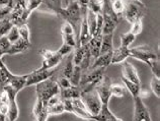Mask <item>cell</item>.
I'll list each match as a JSON object with an SVG mask.
<instances>
[{"label": "cell", "mask_w": 160, "mask_h": 121, "mask_svg": "<svg viewBox=\"0 0 160 121\" xmlns=\"http://www.w3.org/2000/svg\"><path fill=\"white\" fill-rule=\"evenodd\" d=\"M55 72L56 69H44L42 67L33 70L32 72L26 74V87L36 86L46 80H49L53 77Z\"/></svg>", "instance_id": "8"}, {"label": "cell", "mask_w": 160, "mask_h": 121, "mask_svg": "<svg viewBox=\"0 0 160 121\" xmlns=\"http://www.w3.org/2000/svg\"><path fill=\"white\" fill-rule=\"evenodd\" d=\"M36 93L37 99L43 102L45 107H47L49 100L54 96L60 94V87H59L58 82L51 77L36 85Z\"/></svg>", "instance_id": "3"}, {"label": "cell", "mask_w": 160, "mask_h": 121, "mask_svg": "<svg viewBox=\"0 0 160 121\" xmlns=\"http://www.w3.org/2000/svg\"><path fill=\"white\" fill-rule=\"evenodd\" d=\"M12 7L7 5H3V6H0V19H4V18H7L8 15L10 14Z\"/></svg>", "instance_id": "44"}, {"label": "cell", "mask_w": 160, "mask_h": 121, "mask_svg": "<svg viewBox=\"0 0 160 121\" xmlns=\"http://www.w3.org/2000/svg\"><path fill=\"white\" fill-rule=\"evenodd\" d=\"M112 8L113 12L119 16H122L125 8V0H112Z\"/></svg>", "instance_id": "35"}, {"label": "cell", "mask_w": 160, "mask_h": 121, "mask_svg": "<svg viewBox=\"0 0 160 121\" xmlns=\"http://www.w3.org/2000/svg\"><path fill=\"white\" fill-rule=\"evenodd\" d=\"M86 22H87L88 30H89V33L92 37L94 35L96 30V13L91 9H89V8L86 9Z\"/></svg>", "instance_id": "25"}, {"label": "cell", "mask_w": 160, "mask_h": 121, "mask_svg": "<svg viewBox=\"0 0 160 121\" xmlns=\"http://www.w3.org/2000/svg\"><path fill=\"white\" fill-rule=\"evenodd\" d=\"M81 73H82V69L80 68V66L79 65H74L73 72H72V74H71V76L69 78L71 85L75 86V87L79 86L80 78H81Z\"/></svg>", "instance_id": "32"}, {"label": "cell", "mask_w": 160, "mask_h": 121, "mask_svg": "<svg viewBox=\"0 0 160 121\" xmlns=\"http://www.w3.org/2000/svg\"><path fill=\"white\" fill-rule=\"evenodd\" d=\"M6 37H7V39L9 40V42H10L11 44L14 43V42H16L20 38L19 32H18V28L16 27V26H13V27L11 28V30L8 32V34L6 35Z\"/></svg>", "instance_id": "40"}, {"label": "cell", "mask_w": 160, "mask_h": 121, "mask_svg": "<svg viewBox=\"0 0 160 121\" xmlns=\"http://www.w3.org/2000/svg\"><path fill=\"white\" fill-rule=\"evenodd\" d=\"M103 0H89L87 8H89L95 13H100L102 11Z\"/></svg>", "instance_id": "36"}, {"label": "cell", "mask_w": 160, "mask_h": 121, "mask_svg": "<svg viewBox=\"0 0 160 121\" xmlns=\"http://www.w3.org/2000/svg\"><path fill=\"white\" fill-rule=\"evenodd\" d=\"M150 89L152 93L159 99L160 98V80L159 77L153 76L150 82Z\"/></svg>", "instance_id": "38"}, {"label": "cell", "mask_w": 160, "mask_h": 121, "mask_svg": "<svg viewBox=\"0 0 160 121\" xmlns=\"http://www.w3.org/2000/svg\"><path fill=\"white\" fill-rule=\"evenodd\" d=\"M24 1H26V2H28V1H29V0H24Z\"/></svg>", "instance_id": "55"}, {"label": "cell", "mask_w": 160, "mask_h": 121, "mask_svg": "<svg viewBox=\"0 0 160 121\" xmlns=\"http://www.w3.org/2000/svg\"><path fill=\"white\" fill-rule=\"evenodd\" d=\"M14 74L9 71V69L7 68V66L4 64L2 61V58L0 59V87H3L9 83L10 80L13 77Z\"/></svg>", "instance_id": "19"}, {"label": "cell", "mask_w": 160, "mask_h": 121, "mask_svg": "<svg viewBox=\"0 0 160 121\" xmlns=\"http://www.w3.org/2000/svg\"><path fill=\"white\" fill-rule=\"evenodd\" d=\"M48 117H49V116H48V113H47V109H44L39 115L36 116L35 121H47Z\"/></svg>", "instance_id": "48"}, {"label": "cell", "mask_w": 160, "mask_h": 121, "mask_svg": "<svg viewBox=\"0 0 160 121\" xmlns=\"http://www.w3.org/2000/svg\"><path fill=\"white\" fill-rule=\"evenodd\" d=\"M123 77L132 82L138 83V85H140L141 82L137 69L135 68V66L132 63H130L128 61L123 62Z\"/></svg>", "instance_id": "12"}, {"label": "cell", "mask_w": 160, "mask_h": 121, "mask_svg": "<svg viewBox=\"0 0 160 121\" xmlns=\"http://www.w3.org/2000/svg\"><path fill=\"white\" fill-rule=\"evenodd\" d=\"M111 85H112V81L108 76H104L102 77V80L99 82V83L96 86L94 89L98 92V94L100 98V101H102V105H108L109 100L112 98V94H111Z\"/></svg>", "instance_id": "10"}, {"label": "cell", "mask_w": 160, "mask_h": 121, "mask_svg": "<svg viewBox=\"0 0 160 121\" xmlns=\"http://www.w3.org/2000/svg\"><path fill=\"white\" fill-rule=\"evenodd\" d=\"M0 121H6V116L0 114Z\"/></svg>", "instance_id": "52"}, {"label": "cell", "mask_w": 160, "mask_h": 121, "mask_svg": "<svg viewBox=\"0 0 160 121\" xmlns=\"http://www.w3.org/2000/svg\"><path fill=\"white\" fill-rule=\"evenodd\" d=\"M73 50H74V48L72 47V46H70V45H67V44H65V43H63L62 44V46L60 48H59V50H58V53L60 54V55L62 56V57H65V56H68L69 54H71L73 52Z\"/></svg>", "instance_id": "42"}, {"label": "cell", "mask_w": 160, "mask_h": 121, "mask_svg": "<svg viewBox=\"0 0 160 121\" xmlns=\"http://www.w3.org/2000/svg\"><path fill=\"white\" fill-rule=\"evenodd\" d=\"M61 34L62 35H71V34H74V30H73L72 26H71L69 23L64 22V24H63L62 27H61ZM75 38H76V37H75Z\"/></svg>", "instance_id": "43"}, {"label": "cell", "mask_w": 160, "mask_h": 121, "mask_svg": "<svg viewBox=\"0 0 160 121\" xmlns=\"http://www.w3.org/2000/svg\"><path fill=\"white\" fill-rule=\"evenodd\" d=\"M86 70H87L86 72L81 73V78H80V82L78 86L81 93L94 89L104 76L106 68L96 67V68H88Z\"/></svg>", "instance_id": "2"}, {"label": "cell", "mask_w": 160, "mask_h": 121, "mask_svg": "<svg viewBox=\"0 0 160 121\" xmlns=\"http://www.w3.org/2000/svg\"><path fill=\"white\" fill-rule=\"evenodd\" d=\"M59 18H63L65 22L69 23L72 26L75 37H76V41L78 42L80 24H81L82 20V11L78 5L77 0H69L66 8H62Z\"/></svg>", "instance_id": "1"}, {"label": "cell", "mask_w": 160, "mask_h": 121, "mask_svg": "<svg viewBox=\"0 0 160 121\" xmlns=\"http://www.w3.org/2000/svg\"><path fill=\"white\" fill-rule=\"evenodd\" d=\"M129 54L130 57H133L135 59L144 62L147 65H149L151 63V61L158 59V55L156 51L148 45H141L138 46V47L130 48Z\"/></svg>", "instance_id": "6"}, {"label": "cell", "mask_w": 160, "mask_h": 121, "mask_svg": "<svg viewBox=\"0 0 160 121\" xmlns=\"http://www.w3.org/2000/svg\"><path fill=\"white\" fill-rule=\"evenodd\" d=\"M57 82H58L59 87H60V89H67V87H70L71 86H72V85H71L69 78H66V77H63V76Z\"/></svg>", "instance_id": "46"}, {"label": "cell", "mask_w": 160, "mask_h": 121, "mask_svg": "<svg viewBox=\"0 0 160 121\" xmlns=\"http://www.w3.org/2000/svg\"><path fill=\"white\" fill-rule=\"evenodd\" d=\"M93 120L94 121H123L120 118H118L117 116L109 110L108 105H102L99 113L96 116H93Z\"/></svg>", "instance_id": "15"}, {"label": "cell", "mask_w": 160, "mask_h": 121, "mask_svg": "<svg viewBox=\"0 0 160 121\" xmlns=\"http://www.w3.org/2000/svg\"><path fill=\"white\" fill-rule=\"evenodd\" d=\"M62 102H63V106H64L65 112L72 113V99H64V100H62Z\"/></svg>", "instance_id": "47"}, {"label": "cell", "mask_w": 160, "mask_h": 121, "mask_svg": "<svg viewBox=\"0 0 160 121\" xmlns=\"http://www.w3.org/2000/svg\"><path fill=\"white\" fill-rule=\"evenodd\" d=\"M47 113L48 116H53V115H61L65 112L64 110V106H63V102L62 100L59 101L55 104H52V105L47 106Z\"/></svg>", "instance_id": "26"}, {"label": "cell", "mask_w": 160, "mask_h": 121, "mask_svg": "<svg viewBox=\"0 0 160 121\" xmlns=\"http://www.w3.org/2000/svg\"><path fill=\"white\" fill-rule=\"evenodd\" d=\"M12 27H13V24L8 18L0 19V38L6 36L8 34V32L11 30Z\"/></svg>", "instance_id": "34"}, {"label": "cell", "mask_w": 160, "mask_h": 121, "mask_svg": "<svg viewBox=\"0 0 160 121\" xmlns=\"http://www.w3.org/2000/svg\"><path fill=\"white\" fill-rule=\"evenodd\" d=\"M72 113L77 117L86 121H94L93 116L87 111L85 105L80 98L72 99Z\"/></svg>", "instance_id": "11"}, {"label": "cell", "mask_w": 160, "mask_h": 121, "mask_svg": "<svg viewBox=\"0 0 160 121\" xmlns=\"http://www.w3.org/2000/svg\"><path fill=\"white\" fill-rule=\"evenodd\" d=\"M9 0H0V6H3V5H7Z\"/></svg>", "instance_id": "51"}, {"label": "cell", "mask_w": 160, "mask_h": 121, "mask_svg": "<svg viewBox=\"0 0 160 121\" xmlns=\"http://www.w3.org/2000/svg\"><path fill=\"white\" fill-rule=\"evenodd\" d=\"M102 34L93 35L91 39L88 42V46H89V51L91 54V57L95 59L100 54V46H102Z\"/></svg>", "instance_id": "16"}, {"label": "cell", "mask_w": 160, "mask_h": 121, "mask_svg": "<svg viewBox=\"0 0 160 121\" xmlns=\"http://www.w3.org/2000/svg\"><path fill=\"white\" fill-rule=\"evenodd\" d=\"M68 1H69V0H66V2H67V3H68Z\"/></svg>", "instance_id": "56"}, {"label": "cell", "mask_w": 160, "mask_h": 121, "mask_svg": "<svg viewBox=\"0 0 160 121\" xmlns=\"http://www.w3.org/2000/svg\"><path fill=\"white\" fill-rule=\"evenodd\" d=\"M4 92H6V94L9 99V104H8V112L6 115V119L8 121H16L19 116V109L18 102H16V97H18V92L15 91L10 85H6L2 87Z\"/></svg>", "instance_id": "7"}, {"label": "cell", "mask_w": 160, "mask_h": 121, "mask_svg": "<svg viewBox=\"0 0 160 121\" xmlns=\"http://www.w3.org/2000/svg\"><path fill=\"white\" fill-rule=\"evenodd\" d=\"M135 39H136V36L133 35L131 32H127V33H125V34H122L120 36L121 47L130 48V46L133 44Z\"/></svg>", "instance_id": "30"}, {"label": "cell", "mask_w": 160, "mask_h": 121, "mask_svg": "<svg viewBox=\"0 0 160 121\" xmlns=\"http://www.w3.org/2000/svg\"><path fill=\"white\" fill-rule=\"evenodd\" d=\"M112 41H113V34L102 35V46H100V54L112 52V50H113Z\"/></svg>", "instance_id": "21"}, {"label": "cell", "mask_w": 160, "mask_h": 121, "mask_svg": "<svg viewBox=\"0 0 160 121\" xmlns=\"http://www.w3.org/2000/svg\"><path fill=\"white\" fill-rule=\"evenodd\" d=\"M4 55H5V53H4L3 50H2L1 48H0V59H1V58H2Z\"/></svg>", "instance_id": "53"}, {"label": "cell", "mask_w": 160, "mask_h": 121, "mask_svg": "<svg viewBox=\"0 0 160 121\" xmlns=\"http://www.w3.org/2000/svg\"><path fill=\"white\" fill-rule=\"evenodd\" d=\"M150 96V93L149 91H146V90H140V92H139V97H140L142 100L145 99V98H148Z\"/></svg>", "instance_id": "49"}, {"label": "cell", "mask_w": 160, "mask_h": 121, "mask_svg": "<svg viewBox=\"0 0 160 121\" xmlns=\"http://www.w3.org/2000/svg\"><path fill=\"white\" fill-rule=\"evenodd\" d=\"M13 1H14V0H9V2H8V5L12 7V4H13Z\"/></svg>", "instance_id": "54"}, {"label": "cell", "mask_w": 160, "mask_h": 121, "mask_svg": "<svg viewBox=\"0 0 160 121\" xmlns=\"http://www.w3.org/2000/svg\"><path fill=\"white\" fill-rule=\"evenodd\" d=\"M112 52L104 53V54H99V55L93 60V63L90 65L89 68H96V67H102L107 68L108 65H111L112 61Z\"/></svg>", "instance_id": "17"}, {"label": "cell", "mask_w": 160, "mask_h": 121, "mask_svg": "<svg viewBox=\"0 0 160 121\" xmlns=\"http://www.w3.org/2000/svg\"><path fill=\"white\" fill-rule=\"evenodd\" d=\"M90 59H91V54L89 51V46L88 44L84 45V54H83V57H82V61L80 63V68L82 70H86L90 67Z\"/></svg>", "instance_id": "28"}, {"label": "cell", "mask_w": 160, "mask_h": 121, "mask_svg": "<svg viewBox=\"0 0 160 121\" xmlns=\"http://www.w3.org/2000/svg\"><path fill=\"white\" fill-rule=\"evenodd\" d=\"M148 66L150 67L151 71H152V73H153V76L160 77V62H159V59L151 61V63Z\"/></svg>", "instance_id": "41"}, {"label": "cell", "mask_w": 160, "mask_h": 121, "mask_svg": "<svg viewBox=\"0 0 160 121\" xmlns=\"http://www.w3.org/2000/svg\"><path fill=\"white\" fill-rule=\"evenodd\" d=\"M111 1H112V0H111Z\"/></svg>", "instance_id": "57"}, {"label": "cell", "mask_w": 160, "mask_h": 121, "mask_svg": "<svg viewBox=\"0 0 160 121\" xmlns=\"http://www.w3.org/2000/svg\"><path fill=\"white\" fill-rule=\"evenodd\" d=\"M63 58L64 57H62L57 51H55L50 57L43 59V63H42L41 67L44 69H54L62 61Z\"/></svg>", "instance_id": "18"}, {"label": "cell", "mask_w": 160, "mask_h": 121, "mask_svg": "<svg viewBox=\"0 0 160 121\" xmlns=\"http://www.w3.org/2000/svg\"><path fill=\"white\" fill-rule=\"evenodd\" d=\"M143 31V22L142 19H137L135 20L134 23H132V26H131V30L129 32H131L133 35L135 36H138L139 34H141Z\"/></svg>", "instance_id": "39"}, {"label": "cell", "mask_w": 160, "mask_h": 121, "mask_svg": "<svg viewBox=\"0 0 160 121\" xmlns=\"http://www.w3.org/2000/svg\"><path fill=\"white\" fill-rule=\"evenodd\" d=\"M123 80V82H124V86L126 87V90H128L130 92V94L132 95V97H137L139 96V92L141 90V86L138 85V83H135V82H132L128 80H126V78H122Z\"/></svg>", "instance_id": "27"}, {"label": "cell", "mask_w": 160, "mask_h": 121, "mask_svg": "<svg viewBox=\"0 0 160 121\" xmlns=\"http://www.w3.org/2000/svg\"><path fill=\"white\" fill-rule=\"evenodd\" d=\"M129 49L130 48H126V47H120L117 49L112 50V64H119V63H123L124 61H126L130 57L129 54Z\"/></svg>", "instance_id": "14"}, {"label": "cell", "mask_w": 160, "mask_h": 121, "mask_svg": "<svg viewBox=\"0 0 160 121\" xmlns=\"http://www.w3.org/2000/svg\"><path fill=\"white\" fill-rule=\"evenodd\" d=\"M78 2V5L80 6V8H83L85 9L88 6V3H89V0H77Z\"/></svg>", "instance_id": "50"}, {"label": "cell", "mask_w": 160, "mask_h": 121, "mask_svg": "<svg viewBox=\"0 0 160 121\" xmlns=\"http://www.w3.org/2000/svg\"><path fill=\"white\" fill-rule=\"evenodd\" d=\"M80 95H81V91H80L79 87L71 86L67 89H60V97L62 100L80 98Z\"/></svg>", "instance_id": "20"}, {"label": "cell", "mask_w": 160, "mask_h": 121, "mask_svg": "<svg viewBox=\"0 0 160 121\" xmlns=\"http://www.w3.org/2000/svg\"><path fill=\"white\" fill-rule=\"evenodd\" d=\"M80 99L82 100V102L84 103V105H85L87 111L89 112L92 116H96L99 113L100 109H102V103L100 101V98L98 94V92L95 91V89H92L90 91L81 93Z\"/></svg>", "instance_id": "5"}, {"label": "cell", "mask_w": 160, "mask_h": 121, "mask_svg": "<svg viewBox=\"0 0 160 121\" xmlns=\"http://www.w3.org/2000/svg\"><path fill=\"white\" fill-rule=\"evenodd\" d=\"M8 85H10L15 91L19 93L20 91L26 87V74H23V76H15L14 74Z\"/></svg>", "instance_id": "24"}, {"label": "cell", "mask_w": 160, "mask_h": 121, "mask_svg": "<svg viewBox=\"0 0 160 121\" xmlns=\"http://www.w3.org/2000/svg\"><path fill=\"white\" fill-rule=\"evenodd\" d=\"M126 87L124 85H120V83H112L111 85V94L112 97L115 96L117 98H123L126 94Z\"/></svg>", "instance_id": "31"}, {"label": "cell", "mask_w": 160, "mask_h": 121, "mask_svg": "<svg viewBox=\"0 0 160 121\" xmlns=\"http://www.w3.org/2000/svg\"><path fill=\"white\" fill-rule=\"evenodd\" d=\"M73 69H74V63H73V58H72V53L69 54L68 57H67V61H66V64L63 68V71H62V76L63 77H66V78H70L71 74L73 72Z\"/></svg>", "instance_id": "29"}, {"label": "cell", "mask_w": 160, "mask_h": 121, "mask_svg": "<svg viewBox=\"0 0 160 121\" xmlns=\"http://www.w3.org/2000/svg\"><path fill=\"white\" fill-rule=\"evenodd\" d=\"M11 46V43L9 42V40L7 39V37L6 36H4V37H1L0 38V48H1L4 53H5V55H6V52H7V50L9 49V47Z\"/></svg>", "instance_id": "45"}, {"label": "cell", "mask_w": 160, "mask_h": 121, "mask_svg": "<svg viewBox=\"0 0 160 121\" xmlns=\"http://www.w3.org/2000/svg\"><path fill=\"white\" fill-rule=\"evenodd\" d=\"M84 54V46H77L75 47L72 53V58H73V63L74 65H80L82 61V57Z\"/></svg>", "instance_id": "33"}, {"label": "cell", "mask_w": 160, "mask_h": 121, "mask_svg": "<svg viewBox=\"0 0 160 121\" xmlns=\"http://www.w3.org/2000/svg\"><path fill=\"white\" fill-rule=\"evenodd\" d=\"M31 47V43L24 41L23 39L19 38L16 42L12 43L9 49L7 50L6 55H14V54H19V53H23L28 51Z\"/></svg>", "instance_id": "13"}, {"label": "cell", "mask_w": 160, "mask_h": 121, "mask_svg": "<svg viewBox=\"0 0 160 121\" xmlns=\"http://www.w3.org/2000/svg\"><path fill=\"white\" fill-rule=\"evenodd\" d=\"M42 3L47 6L52 13L59 16L62 10V0H42Z\"/></svg>", "instance_id": "23"}, {"label": "cell", "mask_w": 160, "mask_h": 121, "mask_svg": "<svg viewBox=\"0 0 160 121\" xmlns=\"http://www.w3.org/2000/svg\"><path fill=\"white\" fill-rule=\"evenodd\" d=\"M18 28L20 38L23 39L24 41L28 42V43H31V32H29V28H28V24H22V26L18 27Z\"/></svg>", "instance_id": "37"}, {"label": "cell", "mask_w": 160, "mask_h": 121, "mask_svg": "<svg viewBox=\"0 0 160 121\" xmlns=\"http://www.w3.org/2000/svg\"><path fill=\"white\" fill-rule=\"evenodd\" d=\"M42 0H29V1L26 2V10L23 13V22L27 24V20L31 16V14L33 11L37 10L42 5Z\"/></svg>", "instance_id": "22"}, {"label": "cell", "mask_w": 160, "mask_h": 121, "mask_svg": "<svg viewBox=\"0 0 160 121\" xmlns=\"http://www.w3.org/2000/svg\"><path fill=\"white\" fill-rule=\"evenodd\" d=\"M147 7L140 0H125V8L122 16L130 24L142 19L147 14Z\"/></svg>", "instance_id": "4"}, {"label": "cell", "mask_w": 160, "mask_h": 121, "mask_svg": "<svg viewBox=\"0 0 160 121\" xmlns=\"http://www.w3.org/2000/svg\"><path fill=\"white\" fill-rule=\"evenodd\" d=\"M134 118L133 121H152L148 108L143 102V100L137 96L134 97Z\"/></svg>", "instance_id": "9"}]
</instances>
